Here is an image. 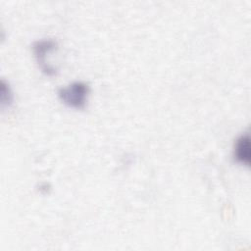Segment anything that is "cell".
Instances as JSON below:
<instances>
[{
    "label": "cell",
    "mask_w": 251,
    "mask_h": 251,
    "mask_svg": "<svg viewBox=\"0 0 251 251\" xmlns=\"http://www.w3.org/2000/svg\"><path fill=\"white\" fill-rule=\"evenodd\" d=\"M57 47V42L52 39H46V40H40L36 41L33 44V51L36 58V61L41 68V70L48 75H52L56 74V69L48 65L46 62V54L52 50H54Z\"/></svg>",
    "instance_id": "2"
},
{
    "label": "cell",
    "mask_w": 251,
    "mask_h": 251,
    "mask_svg": "<svg viewBox=\"0 0 251 251\" xmlns=\"http://www.w3.org/2000/svg\"><path fill=\"white\" fill-rule=\"evenodd\" d=\"M233 156L236 162L249 166L250 165V138L249 135L243 134L241 135L235 142Z\"/></svg>",
    "instance_id": "3"
},
{
    "label": "cell",
    "mask_w": 251,
    "mask_h": 251,
    "mask_svg": "<svg viewBox=\"0 0 251 251\" xmlns=\"http://www.w3.org/2000/svg\"><path fill=\"white\" fill-rule=\"evenodd\" d=\"M88 93L89 86L82 81L73 82L67 87L60 88L58 91L59 98L64 104L77 109L85 106Z\"/></svg>",
    "instance_id": "1"
}]
</instances>
